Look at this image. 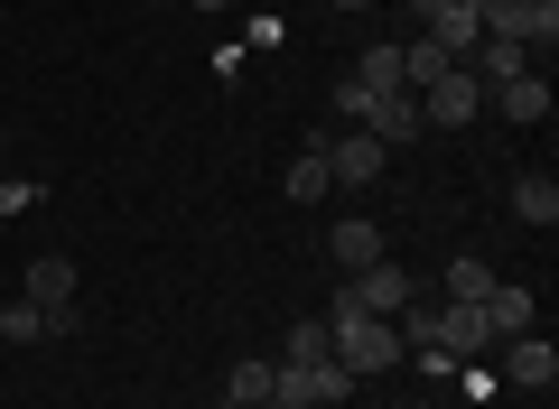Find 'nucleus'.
Returning a JSON list of instances; mask_svg holds the SVG:
<instances>
[{
	"label": "nucleus",
	"instance_id": "3",
	"mask_svg": "<svg viewBox=\"0 0 559 409\" xmlns=\"http://www.w3.org/2000/svg\"><path fill=\"white\" fill-rule=\"evenodd\" d=\"M476 20H485V38H513V47L540 57V47L559 38V0H485Z\"/></svg>",
	"mask_w": 559,
	"mask_h": 409
},
{
	"label": "nucleus",
	"instance_id": "5",
	"mask_svg": "<svg viewBox=\"0 0 559 409\" xmlns=\"http://www.w3.org/2000/svg\"><path fill=\"white\" fill-rule=\"evenodd\" d=\"M419 103V131H466V121L485 112V84L466 75V65H448L439 84H429V94H411Z\"/></svg>",
	"mask_w": 559,
	"mask_h": 409
},
{
	"label": "nucleus",
	"instance_id": "16",
	"mask_svg": "<svg viewBox=\"0 0 559 409\" xmlns=\"http://www.w3.org/2000/svg\"><path fill=\"white\" fill-rule=\"evenodd\" d=\"M271 353H242V363H234V382H224V400H234V409H261V400H271Z\"/></svg>",
	"mask_w": 559,
	"mask_h": 409
},
{
	"label": "nucleus",
	"instance_id": "11",
	"mask_svg": "<svg viewBox=\"0 0 559 409\" xmlns=\"http://www.w3.org/2000/svg\"><path fill=\"white\" fill-rule=\"evenodd\" d=\"M326 252H336V270H373V261H382V224L373 215H345L336 233H326Z\"/></svg>",
	"mask_w": 559,
	"mask_h": 409
},
{
	"label": "nucleus",
	"instance_id": "6",
	"mask_svg": "<svg viewBox=\"0 0 559 409\" xmlns=\"http://www.w3.org/2000/svg\"><path fill=\"white\" fill-rule=\"evenodd\" d=\"M382 94H401V47H364V57H355V75L336 84V112H345V121H364Z\"/></svg>",
	"mask_w": 559,
	"mask_h": 409
},
{
	"label": "nucleus",
	"instance_id": "21",
	"mask_svg": "<svg viewBox=\"0 0 559 409\" xmlns=\"http://www.w3.org/2000/svg\"><path fill=\"white\" fill-rule=\"evenodd\" d=\"M197 10H234V0H197Z\"/></svg>",
	"mask_w": 559,
	"mask_h": 409
},
{
	"label": "nucleus",
	"instance_id": "2",
	"mask_svg": "<svg viewBox=\"0 0 559 409\" xmlns=\"http://www.w3.org/2000/svg\"><path fill=\"white\" fill-rule=\"evenodd\" d=\"M336 298H345V308H364V316H401V308H411V298H419V279L401 270L392 252H382L373 270H345V289H336Z\"/></svg>",
	"mask_w": 559,
	"mask_h": 409
},
{
	"label": "nucleus",
	"instance_id": "22",
	"mask_svg": "<svg viewBox=\"0 0 559 409\" xmlns=\"http://www.w3.org/2000/svg\"><path fill=\"white\" fill-rule=\"evenodd\" d=\"M336 10H364V0H336Z\"/></svg>",
	"mask_w": 559,
	"mask_h": 409
},
{
	"label": "nucleus",
	"instance_id": "20",
	"mask_svg": "<svg viewBox=\"0 0 559 409\" xmlns=\"http://www.w3.org/2000/svg\"><path fill=\"white\" fill-rule=\"evenodd\" d=\"M289 195H299V205H318V195H326V149L289 158Z\"/></svg>",
	"mask_w": 559,
	"mask_h": 409
},
{
	"label": "nucleus",
	"instance_id": "8",
	"mask_svg": "<svg viewBox=\"0 0 559 409\" xmlns=\"http://www.w3.org/2000/svg\"><path fill=\"white\" fill-rule=\"evenodd\" d=\"M503 382H513V390H550L559 382V353H550V335H503Z\"/></svg>",
	"mask_w": 559,
	"mask_h": 409
},
{
	"label": "nucleus",
	"instance_id": "14",
	"mask_svg": "<svg viewBox=\"0 0 559 409\" xmlns=\"http://www.w3.org/2000/svg\"><path fill=\"white\" fill-rule=\"evenodd\" d=\"M448 65H457V57H448L439 38H411V47H401V94H429V84H439Z\"/></svg>",
	"mask_w": 559,
	"mask_h": 409
},
{
	"label": "nucleus",
	"instance_id": "24",
	"mask_svg": "<svg viewBox=\"0 0 559 409\" xmlns=\"http://www.w3.org/2000/svg\"><path fill=\"white\" fill-rule=\"evenodd\" d=\"M419 409H439V400H419Z\"/></svg>",
	"mask_w": 559,
	"mask_h": 409
},
{
	"label": "nucleus",
	"instance_id": "12",
	"mask_svg": "<svg viewBox=\"0 0 559 409\" xmlns=\"http://www.w3.org/2000/svg\"><path fill=\"white\" fill-rule=\"evenodd\" d=\"M495 112L522 121V131H532V121H550V75H513V84H495Z\"/></svg>",
	"mask_w": 559,
	"mask_h": 409
},
{
	"label": "nucleus",
	"instance_id": "15",
	"mask_svg": "<svg viewBox=\"0 0 559 409\" xmlns=\"http://www.w3.org/2000/svg\"><path fill=\"white\" fill-rule=\"evenodd\" d=\"M513 215L532 224V233H550V224H559V177H522V187H513Z\"/></svg>",
	"mask_w": 559,
	"mask_h": 409
},
{
	"label": "nucleus",
	"instance_id": "1",
	"mask_svg": "<svg viewBox=\"0 0 559 409\" xmlns=\"http://www.w3.org/2000/svg\"><path fill=\"white\" fill-rule=\"evenodd\" d=\"M326 353L364 382V372L401 363V335H392V316H364V308H345V298H326Z\"/></svg>",
	"mask_w": 559,
	"mask_h": 409
},
{
	"label": "nucleus",
	"instance_id": "9",
	"mask_svg": "<svg viewBox=\"0 0 559 409\" xmlns=\"http://www.w3.org/2000/svg\"><path fill=\"white\" fill-rule=\"evenodd\" d=\"M466 75H476L485 84V94H495V84H513V75H532V47H513V38H476V47H466Z\"/></svg>",
	"mask_w": 559,
	"mask_h": 409
},
{
	"label": "nucleus",
	"instance_id": "7",
	"mask_svg": "<svg viewBox=\"0 0 559 409\" xmlns=\"http://www.w3.org/2000/svg\"><path fill=\"white\" fill-rule=\"evenodd\" d=\"M318 149H326V187H373V177H382V158H392V149H382L373 131H345V140H318Z\"/></svg>",
	"mask_w": 559,
	"mask_h": 409
},
{
	"label": "nucleus",
	"instance_id": "18",
	"mask_svg": "<svg viewBox=\"0 0 559 409\" xmlns=\"http://www.w3.org/2000/svg\"><path fill=\"white\" fill-rule=\"evenodd\" d=\"M0 335H10V345H47V308L10 298V308H0Z\"/></svg>",
	"mask_w": 559,
	"mask_h": 409
},
{
	"label": "nucleus",
	"instance_id": "4",
	"mask_svg": "<svg viewBox=\"0 0 559 409\" xmlns=\"http://www.w3.org/2000/svg\"><path fill=\"white\" fill-rule=\"evenodd\" d=\"M20 298H28V308H47V335H75V326H84V316H75V261H57V252L28 261Z\"/></svg>",
	"mask_w": 559,
	"mask_h": 409
},
{
	"label": "nucleus",
	"instance_id": "23",
	"mask_svg": "<svg viewBox=\"0 0 559 409\" xmlns=\"http://www.w3.org/2000/svg\"><path fill=\"white\" fill-rule=\"evenodd\" d=\"M466 10H485V0H466Z\"/></svg>",
	"mask_w": 559,
	"mask_h": 409
},
{
	"label": "nucleus",
	"instance_id": "17",
	"mask_svg": "<svg viewBox=\"0 0 559 409\" xmlns=\"http://www.w3.org/2000/svg\"><path fill=\"white\" fill-rule=\"evenodd\" d=\"M485 289H495V270H485L476 252H457V261H448V308H476Z\"/></svg>",
	"mask_w": 559,
	"mask_h": 409
},
{
	"label": "nucleus",
	"instance_id": "10",
	"mask_svg": "<svg viewBox=\"0 0 559 409\" xmlns=\"http://www.w3.org/2000/svg\"><path fill=\"white\" fill-rule=\"evenodd\" d=\"M476 316H485V335H532V289H522V279H495V289L476 298Z\"/></svg>",
	"mask_w": 559,
	"mask_h": 409
},
{
	"label": "nucleus",
	"instance_id": "19",
	"mask_svg": "<svg viewBox=\"0 0 559 409\" xmlns=\"http://www.w3.org/2000/svg\"><path fill=\"white\" fill-rule=\"evenodd\" d=\"M280 363H326V316H299L289 345H280Z\"/></svg>",
	"mask_w": 559,
	"mask_h": 409
},
{
	"label": "nucleus",
	"instance_id": "13",
	"mask_svg": "<svg viewBox=\"0 0 559 409\" xmlns=\"http://www.w3.org/2000/svg\"><path fill=\"white\" fill-rule=\"evenodd\" d=\"M355 131H373V140H382V149H401V140H419V103H411V94H382V103H373V112H364V121H355Z\"/></svg>",
	"mask_w": 559,
	"mask_h": 409
}]
</instances>
